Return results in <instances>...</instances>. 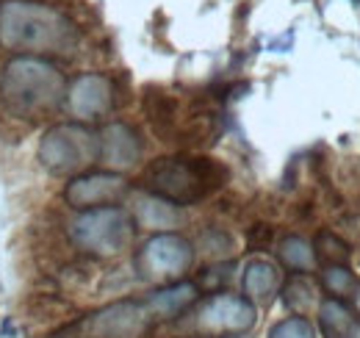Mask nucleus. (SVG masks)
Returning a JSON list of instances; mask_svg holds the SVG:
<instances>
[{
  "instance_id": "f8f14e48",
  "label": "nucleus",
  "mask_w": 360,
  "mask_h": 338,
  "mask_svg": "<svg viewBox=\"0 0 360 338\" xmlns=\"http://www.w3.org/2000/svg\"><path fill=\"white\" fill-rule=\"evenodd\" d=\"M241 286H244V296L252 305H266L283 289V272L277 263H271L266 258H252L244 266Z\"/></svg>"
},
{
  "instance_id": "6e6552de",
  "label": "nucleus",
  "mask_w": 360,
  "mask_h": 338,
  "mask_svg": "<svg viewBox=\"0 0 360 338\" xmlns=\"http://www.w3.org/2000/svg\"><path fill=\"white\" fill-rule=\"evenodd\" d=\"M155 316L150 313L144 299H120L84 322L86 338H144L153 327Z\"/></svg>"
},
{
  "instance_id": "1a4fd4ad",
  "label": "nucleus",
  "mask_w": 360,
  "mask_h": 338,
  "mask_svg": "<svg viewBox=\"0 0 360 338\" xmlns=\"http://www.w3.org/2000/svg\"><path fill=\"white\" fill-rule=\"evenodd\" d=\"M128 192V180L120 172L111 169H94V172H81L75 175L67 189L64 197L72 208L78 211H89V208H103V206H117Z\"/></svg>"
},
{
  "instance_id": "4be33fe9",
  "label": "nucleus",
  "mask_w": 360,
  "mask_h": 338,
  "mask_svg": "<svg viewBox=\"0 0 360 338\" xmlns=\"http://www.w3.org/2000/svg\"><path fill=\"white\" fill-rule=\"evenodd\" d=\"M230 338H244V336H230Z\"/></svg>"
},
{
  "instance_id": "9b49d317",
  "label": "nucleus",
  "mask_w": 360,
  "mask_h": 338,
  "mask_svg": "<svg viewBox=\"0 0 360 338\" xmlns=\"http://www.w3.org/2000/svg\"><path fill=\"white\" fill-rule=\"evenodd\" d=\"M141 150V136L128 123H108L100 130V161L111 172L136 167Z\"/></svg>"
},
{
  "instance_id": "20e7f679",
  "label": "nucleus",
  "mask_w": 360,
  "mask_h": 338,
  "mask_svg": "<svg viewBox=\"0 0 360 338\" xmlns=\"http://www.w3.org/2000/svg\"><path fill=\"white\" fill-rule=\"evenodd\" d=\"M136 219L120 206H103L81 211L70 222V239L78 250L97 258L125 253L134 242Z\"/></svg>"
},
{
  "instance_id": "39448f33",
  "label": "nucleus",
  "mask_w": 360,
  "mask_h": 338,
  "mask_svg": "<svg viewBox=\"0 0 360 338\" xmlns=\"http://www.w3.org/2000/svg\"><path fill=\"white\" fill-rule=\"evenodd\" d=\"M39 161L53 175H81L100 161V133L84 123H58L39 142Z\"/></svg>"
},
{
  "instance_id": "412c9836",
  "label": "nucleus",
  "mask_w": 360,
  "mask_h": 338,
  "mask_svg": "<svg viewBox=\"0 0 360 338\" xmlns=\"http://www.w3.org/2000/svg\"><path fill=\"white\" fill-rule=\"evenodd\" d=\"M355 308H358V313H360V286H358V292H355Z\"/></svg>"
},
{
  "instance_id": "2eb2a0df",
  "label": "nucleus",
  "mask_w": 360,
  "mask_h": 338,
  "mask_svg": "<svg viewBox=\"0 0 360 338\" xmlns=\"http://www.w3.org/2000/svg\"><path fill=\"white\" fill-rule=\"evenodd\" d=\"M136 222L141 227H150V230H161L167 233L169 227H175L180 222V211L178 206H172L169 200L164 197H155V194H141L139 203H136Z\"/></svg>"
},
{
  "instance_id": "ddd939ff",
  "label": "nucleus",
  "mask_w": 360,
  "mask_h": 338,
  "mask_svg": "<svg viewBox=\"0 0 360 338\" xmlns=\"http://www.w3.org/2000/svg\"><path fill=\"white\" fill-rule=\"evenodd\" d=\"M200 296L197 283H188V280H175V283H167L164 289L153 292L147 296V308L155 319H175L180 313H186Z\"/></svg>"
},
{
  "instance_id": "f257e3e1",
  "label": "nucleus",
  "mask_w": 360,
  "mask_h": 338,
  "mask_svg": "<svg viewBox=\"0 0 360 338\" xmlns=\"http://www.w3.org/2000/svg\"><path fill=\"white\" fill-rule=\"evenodd\" d=\"M78 25L39 0H0V47L17 56H72Z\"/></svg>"
},
{
  "instance_id": "4468645a",
  "label": "nucleus",
  "mask_w": 360,
  "mask_h": 338,
  "mask_svg": "<svg viewBox=\"0 0 360 338\" xmlns=\"http://www.w3.org/2000/svg\"><path fill=\"white\" fill-rule=\"evenodd\" d=\"M319 327L324 338H360V316H355L341 299L327 296L319 302Z\"/></svg>"
},
{
  "instance_id": "0eeeda50",
  "label": "nucleus",
  "mask_w": 360,
  "mask_h": 338,
  "mask_svg": "<svg viewBox=\"0 0 360 338\" xmlns=\"http://www.w3.org/2000/svg\"><path fill=\"white\" fill-rule=\"evenodd\" d=\"M194 263V247L188 239H183L180 233H155L150 236L141 250L136 255V266L139 275L144 280H155V283H172L180 275L188 272V266Z\"/></svg>"
},
{
  "instance_id": "a211bd4d",
  "label": "nucleus",
  "mask_w": 360,
  "mask_h": 338,
  "mask_svg": "<svg viewBox=\"0 0 360 338\" xmlns=\"http://www.w3.org/2000/svg\"><path fill=\"white\" fill-rule=\"evenodd\" d=\"M321 283H324L327 294H333L335 299L355 296V292H358V277H355V272L349 269V263H333V266H324Z\"/></svg>"
},
{
  "instance_id": "9d476101",
  "label": "nucleus",
  "mask_w": 360,
  "mask_h": 338,
  "mask_svg": "<svg viewBox=\"0 0 360 338\" xmlns=\"http://www.w3.org/2000/svg\"><path fill=\"white\" fill-rule=\"evenodd\" d=\"M67 106L81 120L89 123L105 117L114 108V84L100 73H84L67 86Z\"/></svg>"
},
{
  "instance_id": "aec40b11",
  "label": "nucleus",
  "mask_w": 360,
  "mask_h": 338,
  "mask_svg": "<svg viewBox=\"0 0 360 338\" xmlns=\"http://www.w3.org/2000/svg\"><path fill=\"white\" fill-rule=\"evenodd\" d=\"M269 338H316L314 325L305 316H288L283 322H277L269 330Z\"/></svg>"
},
{
  "instance_id": "7ed1b4c3",
  "label": "nucleus",
  "mask_w": 360,
  "mask_h": 338,
  "mask_svg": "<svg viewBox=\"0 0 360 338\" xmlns=\"http://www.w3.org/2000/svg\"><path fill=\"white\" fill-rule=\"evenodd\" d=\"M225 180V169L211 158L194 156H169L158 158L144 169V189L155 197L169 200L172 206H191L211 192H217Z\"/></svg>"
},
{
  "instance_id": "6ab92c4d",
  "label": "nucleus",
  "mask_w": 360,
  "mask_h": 338,
  "mask_svg": "<svg viewBox=\"0 0 360 338\" xmlns=\"http://www.w3.org/2000/svg\"><path fill=\"white\" fill-rule=\"evenodd\" d=\"M316 258L324 261V266H333V263H349V244L344 239H338L335 233H319L314 244Z\"/></svg>"
},
{
  "instance_id": "f03ea898",
  "label": "nucleus",
  "mask_w": 360,
  "mask_h": 338,
  "mask_svg": "<svg viewBox=\"0 0 360 338\" xmlns=\"http://www.w3.org/2000/svg\"><path fill=\"white\" fill-rule=\"evenodd\" d=\"M0 100L11 114L37 120L67 100V78L42 56H14L0 67Z\"/></svg>"
},
{
  "instance_id": "f3484780",
  "label": "nucleus",
  "mask_w": 360,
  "mask_h": 338,
  "mask_svg": "<svg viewBox=\"0 0 360 338\" xmlns=\"http://www.w3.org/2000/svg\"><path fill=\"white\" fill-rule=\"evenodd\" d=\"M280 294H283V302L297 313V316H305L316 302V283L308 277V275H291L285 283H283V289H280Z\"/></svg>"
},
{
  "instance_id": "423d86ee",
  "label": "nucleus",
  "mask_w": 360,
  "mask_h": 338,
  "mask_svg": "<svg viewBox=\"0 0 360 338\" xmlns=\"http://www.w3.org/2000/svg\"><path fill=\"white\" fill-rule=\"evenodd\" d=\"M258 319L255 305L244 294H222L208 296L194 313H191V327L202 336H217V338H230V336H244Z\"/></svg>"
},
{
  "instance_id": "dca6fc26",
  "label": "nucleus",
  "mask_w": 360,
  "mask_h": 338,
  "mask_svg": "<svg viewBox=\"0 0 360 338\" xmlns=\"http://www.w3.org/2000/svg\"><path fill=\"white\" fill-rule=\"evenodd\" d=\"M277 258L285 269H291L294 275H308L316 266V250L311 242H305L302 236H285L280 242Z\"/></svg>"
}]
</instances>
